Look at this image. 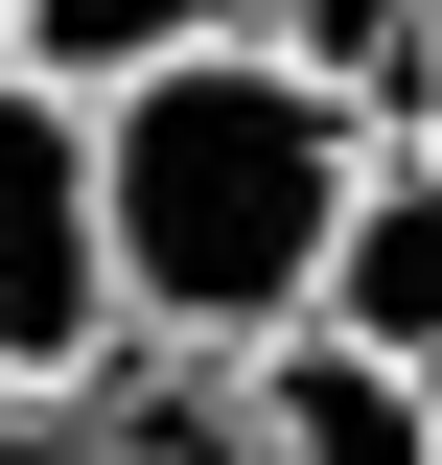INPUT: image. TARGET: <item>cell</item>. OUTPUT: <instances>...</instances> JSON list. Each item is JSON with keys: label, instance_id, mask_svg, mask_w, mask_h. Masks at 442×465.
<instances>
[{"label": "cell", "instance_id": "6da1fadb", "mask_svg": "<svg viewBox=\"0 0 442 465\" xmlns=\"http://www.w3.org/2000/svg\"><path fill=\"white\" fill-rule=\"evenodd\" d=\"M373 140L396 116L303 47H186L140 94H94V232H116V326L140 349H279L326 302L349 210H373Z\"/></svg>", "mask_w": 442, "mask_h": 465}, {"label": "cell", "instance_id": "7a4b0ae2", "mask_svg": "<svg viewBox=\"0 0 442 465\" xmlns=\"http://www.w3.org/2000/svg\"><path fill=\"white\" fill-rule=\"evenodd\" d=\"M116 232H94V94L0 70V372L24 396H94L116 372Z\"/></svg>", "mask_w": 442, "mask_h": 465}, {"label": "cell", "instance_id": "3957f363", "mask_svg": "<svg viewBox=\"0 0 442 465\" xmlns=\"http://www.w3.org/2000/svg\"><path fill=\"white\" fill-rule=\"evenodd\" d=\"M233 396H256V465H442V396L396 372V349H349V326L233 349Z\"/></svg>", "mask_w": 442, "mask_h": 465}, {"label": "cell", "instance_id": "277c9868", "mask_svg": "<svg viewBox=\"0 0 442 465\" xmlns=\"http://www.w3.org/2000/svg\"><path fill=\"white\" fill-rule=\"evenodd\" d=\"M303 326H349V349H396L442 396V116H396L373 140V210H349V256H326V302Z\"/></svg>", "mask_w": 442, "mask_h": 465}, {"label": "cell", "instance_id": "5b68a950", "mask_svg": "<svg viewBox=\"0 0 442 465\" xmlns=\"http://www.w3.org/2000/svg\"><path fill=\"white\" fill-rule=\"evenodd\" d=\"M256 0H0V70H47V94H140V70L233 47Z\"/></svg>", "mask_w": 442, "mask_h": 465}, {"label": "cell", "instance_id": "8992f818", "mask_svg": "<svg viewBox=\"0 0 442 465\" xmlns=\"http://www.w3.org/2000/svg\"><path fill=\"white\" fill-rule=\"evenodd\" d=\"M256 47H303V70H349L373 116H419V47H442V0H256Z\"/></svg>", "mask_w": 442, "mask_h": 465}, {"label": "cell", "instance_id": "52a82bcc", "mask_svg": "<svg viewBox=\"0 0 442 465\" xmlns=\"http://www.w3.org/2000/svg\"><path fill=\"white\" fill-rule=\"evenodd\" d=\"M0 465H70V396H24V372H0Z\"/></svg>", "mask_w": 442, "mask_h": 465}, {"label": "cell", "instance_id": "ba28073f", "mask_svg": "<svg viewBox=\"0 0 442 465\" xmlns=\"http://www.w3.org/2000/svg\"><path fill=\"white\" fill-rule=\"evenodd\" d=\"M419 116H442V47H419Z\"/></svg>", "mask_w": 442, "mask_h": 465}]
</instances>
